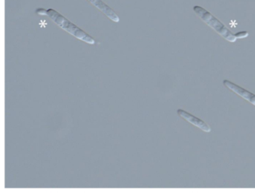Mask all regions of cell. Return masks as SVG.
Segmentation results:
<instances>
[{
  "label": "cell",
  "instance_id": "6da1fadb",
  "mask_svg": "<svg viewBox=\"0 0 255 193\" xmlns=\"http://www.w3.org/2000/svg\"><path fill=\"white\" fill-rule=\"evenodd\" d=\"M36 13L39 15H48L59 27L68 32L69 34H72L78 40L83 41V42L91 44V45L95 44V40L89 34L82 30L78 26L74 24L70 20L66 18L64 15L60 14L57 11L53 10V9L45 10L44 8H37L36 10Z\"/></svg>",
  "mask_w": 255,
  "mask_h": 193
},
{
  "label": "cell",
  "instance_id": "7a4b0ae2",
  "mask_svg": "<svg viewBox=\"0 0 255 193\" xmlns=\"http://www.w3.org/2000/svg\"><path fill=\"white\" fill-rule=\"evenodd\" d=\"M193 11L204 23L212 28L214 30L228 42H235L237 40L235 37V34H233L222 22H220L216 17L214 16L212 13H210L204 7L196 5L193 7Z\"/></svg>",
  "mask_w": 255,
  "mask_h": 193
},
{
  "label": "cell",
  "instance_id": "3957f363",
  "mask_svg": "<svg viewBox=\"0 0 255 193\" xmlns=\"http://www.w3.org/2000/svg\"><path fill=\"white\" fill-rule=\"evenodd\" d=\"M177 113L178 115L181 117V118L184 119L186 120L187 122H190L192 125L197 127V128L201 129V131H204L206 133H209L212 131V128L211 127L206 123L204 120L198 118L193 114H190L187 111L184 110V109H177Z\"/></svg>",
  "mask_w": 255,
  "mask_h": 193
},
{
  "label": "cell",
  "instance_id": "277c9868",
  "mask_svg": "<svg viewBox=\"0 0 255 193\" xmlns=\"http://www.w3.org/2000/svg\"><path fill=\"white\" fill-rule=\"evenodd\" d=\"M223 83L227 89H229L231 92L235 93L239 96L242 97L244 99L247 100V101L250 102L252 104L255 106V94L246 90L244 88L238 86L236 83L228 81V80H224Z\"/></svg>",
  "mask_w": 255,
  "mask_h": 193
},
{
  "label": "cell",
  "instance_id": "5b68a950",
  "mask_svg": "<svg viewBox=\"0 0 255 193\" xmlns=\"http://www.w3.org/2000/svg\"><path fill=\"white\" fill-rule=\"evenodd\" d=\"M88 1L91 3L94 7L98 8L101 12H103L110 20L116 22V23H118L120 21L119 17L116 13V12L113 9L110 8L108 4H105L102 0H88Z\"/></svg>",
  "mask_w": 255,
  "mask_h": 193
},
{
  "label": "cell",
  "instance_id": "8992f818",
  "mask_svg": "<svg viewBox=\"0 0 255 193\" xmlns=\"http://www.w3.org/2000/svg\"><path fill=\"white\" fill-rule=\"evenodd\" d=\"M249 33L247 31H239V32L236 33L235 37L236 39H243L248 37Z\"/></svg>",
  "mask_w": 255,
  "mask_h": 193
}]
</instances>
